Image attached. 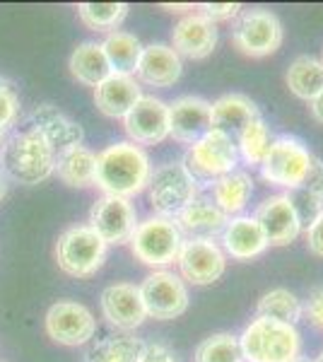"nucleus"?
<instances>
[{
  "label": "nucleus",
  "mask_w": 323,
  "mask_h": 362,
  "mask_svg": "<svg viewBox=\"0 0 323 362\" xmlns=\"http://www.w3.org/2000/svg\"><path fill=\"white\" fill-rule=\"evenodd\" d=\"M102 49H104V56H107V61L111 66V73L135 75L145 46L140 44V39L135 37V34L116 29V32L107 34V39L102 42Z\"/></svg>",
  "instance_id": "cd10ccee"
},
{
  "label": "nucleus",
  "mask_w": 323,
  "mask_h": 362,
  "mask_svg": "<svg viewBox=\"0 0 323 362\" xmlns=\"http://www.w3.org/2000/svg\"><path fill=\"white\" fill-rule=\"evenodd\" d=\"M90 227L109 244H128L138 227V210L128 198L102 196L90 210Z\"/></svg>",
  "instance_id": "ddd939ff"
},
{
  "label": "nucleus",
  "mask_w": 323,
  "mask_h": 362,
  "mask_svg": "<svg viewBox=\"0 0 323 362\" xmlns=\"http://www.w3.org/2000/svg\"><path fill=\"white\" fill-rule=\"evenodd\" d=\"M109 244L90 225H73L58 237L56 264L73 278H92L104 266Z\"/></svg>",
  "instance_id": "39448f33"
},
{
  "label": "nucleus",
  "mask_w": 323,
  "mask_h": 362,
  "mask_svg": "<svg viewBox=\"0 0 323 362\" xmlns=\"http://www.w3.org/2000/svg\"><path fill=\"white\" fill-rule=\"evenodd\" d=\"M150 206L157 215L174 218L179 210L198 198V184L181 162H167V165L152 169L148 181Z\"/></svg>",
  "instance_id": "0eeeda50"
},
{
  "label": "nucleus",
  "mask_w": 323,
  "mask_h": 362,
  "mask_svg": "<svg viewBox=\"0 0 323 362\" xmlns=\"http://www.w3.org/2000/svg\"><path fill=\"white\" fill-rule=\"evenodd\" d=\"M232 44L239 54L251 58L270 56L283 44V22L270 10H244L232 29Z\"/></svg>",
  "instance_id": "6e6552de"
},
{
  "label": "nucleus",
  "mask_w": 323,
  "mask_h": 362,
  "mask_svg": "<svg viewBox=\"0 0 323 362\" xmlns=\"http://www.w3.org/2000/svg\"><path fill=\"white\" fill-rule=\"evenodd\" d=\"M145 343L133 334H116L87 350V362H140Z\"/></svg>",
  "instance_id": "c756f323"
},
{
  "label": "nucleus",
  "mask_w": 323,
  "mask_h": 362,
  "mask_svg": "<svg viewBox=\"0 0 323 362\" xmlns=\"http://www.w3.org/2000/svg\"><path fill=\"white\" fill-rule=\"evenodd\" d=\"M29 128L37 131L46 143L58 153H66L70 148H78L85 140V131L82 126L75 124L70 116L58 112L54 104H41L29 116Z\"/></svg>",
  "instance_id": "6ab92c4d"
},
{
  "label": "nucleus",
  "mask_w": 323,
  "mask_h": 362,
  "mask_svg": "<svg viewBox=\"0 0 323 362\" xmlns=\"http://www.w3.org/2000/svg\"><path fill=\"white\" fill-rule=\"evenodd\" d=\"M172 220L181 230V235H189V239H213L217 235H222L229 218L213 201L196 198L184 210H179Z\"/></svg>",
  "instance_id": "5701e85b"
},
{
  "label": "nucleus",
  "mask_w": 323,
  "mask_h": 362,
  "mask_svg": "<svg viewBox=\"0 0 323 362\" xmlns=\"http://www.w3.org/2000/svg\"><path fill=\"white\" fill-rule=\"evenodd\" d=\"M258 107L251 102V97L232 92L222 95L213 102V131L227 133L229 138H237L254 119H258Z\"/></svg>",
  "instance_id": "b1692460"
},
{
  "label": "nucleus",
  "mask_w": 323,
  "mask_h": 362,
  "mask_svg": "<svg viewBox=\"0 0 323 362\" xmlns=\"http://www.w3.org/2000/svg\"><path fill=\"white\" fill-rule=\"evenodd\" d=\"M198 13L208 17L210 22H227L242 15V5L239 3H201L196 5Z\"/></svg>",
  "instance_id": "e433bc0d"
},
{
  "label": "nucleus",
  "mask_w": 323,
  "mask_h": 362,
  "mask_svg": "<svg viewBox=\"0 0 323 362\" xmlns=\"http://www.w3.org/2000/svg\"><path fill=\"white\" fill-rule=\"evenodd\" d=\"M287 198H290L292 208H295L302 230L314 225L316 220H319V215L323 213V198L309 194V191H304V189H292L290 194H287Z\"/></svg>",
  "instance_id": "f704fd0d"
},
{
  "label": "nucleus",
  "mask_w": 323,
  "mask_h": 362,
  "mask_svg": "<svg viewBox=\"0 0 323 362\" xmlns=\"http://www.w3.org/2000/svg\"><path fill=\"white\" fill-rule=\"evenodd\" d=\"M254 218L258 220L263 235L268 239V247H287L302 235V225H299L297 213L287 194H275L266 198L256 208Z\"/></svg>",
  "instance_id": "f3484780"
},
{
  "label": "nucleus",
  "mask_w": 323,
  "mask_h": 362,
  "mask_svg": "<svg viewBox=\"0 0 323 362\" xmlns=\"http://www.w3.org/2000/svg\"><path fill=\"white\" fill-rule=\"evenodd\" d=\"M152 177L150 157L140 145L121 140L97 153V186L104 196H119L131 201L148 189Z\"/></svg>",
  "instance_id": "f257e3e1"
},
{
  "label": "nucleus",
  "mask_w": 323,
  "mask_h": 362,
  "mask_svg": "<svg viewBox=\"0 0 323 362\" xmlns=\"http://www.w3.org/2000/svg\"><path fill=\"white\" fill-rule=\"evenodd\" d=\"M176 266H179V276L184 283L203 288L225 276L227 254L213 239H184Z\"/></svg>",
  "instance_id": "9b49d317"
},
{
  "label": "nucleus",
  "mask_w": 323,
  "mask_h": 362,
  "mask_svg": "<svg viewBox=\"0 0 323 362\" xmlns=\"http://www.w3.org/2000/svg\"><path fill=\"white\" fill-rule=\"evenodd\" d=\"M193 362H244L239 336L232 334H213L198 343Z\"/></svg>",
  "instance_id": "72a5a7b5"
},
{
  "label": "nucleus",
  "mask_w": 323,
  "mask_h": 362,
  "mask_svg": "<svg viewBox=\"0 0 323 362\" xmlns=\"http://www.w3.org/2000/svg\"><path fill=\"white\" fill-rule=\"evenodd\" d=\"M309 104H311V116H314V121L323 126V92L314 99V102H309Z\"/></svg>",
  "instance_id": "79ce46f5"
},
{
  "label": "nucleus",
  "mask_w": 323,
  "mask_h": 362,
  "mask_svg": "<svg viewBox=\"0 0 323 362\" xmlns=\"http://www.w3.org/2000/svg\"><path fill=\"white\" fill-rule=\"evenodd\" d=\"M5 194H8V184H5V179L0 177V201L5 198Z\"/></svg>",
  "instance_id": "c03bdc74"
},
{
  "label": "nucleus",
  "mask_w": 323,
  "mask_h": 362,
  "mask_svg": "<svg viewBox=\"0 0 323 362\" xmlns=\"http://www.w3.org/2000/svg\"><path fill=\"white\" fill-rule=\"evenodd\" d=\"M138 288L150 319L172 321L189 309V288L181 276L167 271V268L150 273Z\"/></svg>",
  "instance_id": "9d476101"
},
{
  "label": "nucleus",
  "mask_w": 323,
  "mask_h": 362,
  "mask_svg": "<svg viewBox=\"0 0 323 362\" xmlns=\"http://www.w3.org/2000/svg\"><path fill=\"white\" fill-rule=\"evenodd\" d=\"M311 160H314V155L297 138H275L261 165V174L268 184L285 186V189L292 191L302 186L311 167Z\"/></svg>",
  "instance_id": "1a4fd4ad"
},
{
  "label": "nucleus",
  "mask_w": 323,
  "mask_h": 362,
  "mask_svg": "<svg viewBox=\"0 0 323 362\" xmlns=\"http://www.w3.org/2000/svg\"><path fill=\"white\" fill-rule=\"evenodd\" d=\"M295 362H311V360H307V358H297Z\"/></svg>",
  "instance_id": "a18cd8bd"
},
{
  "label": "nucleus",
  "mask_w": 323,
  "mask_h": 362,
  "mask_svg": "<svg viewBox=\"0 0 323 362\" xmlns=\"http://www.w3.org/2000/svg\"><path fill=\"white\" fill-rule=\"evenodd\" d=\"M140 97H143V90L135 75L111 73L95 90L97 109L109 119H126V114L140 102Z\"/></svg>",
  "instance_id": "4be33fe9"
},
{
  "label": "nucleus",
  "mask_w": 323,
  "mask_h": 362,
  "mask_svg": "<svg viewBox=\"0 0 323 362\" xmlns=\"http://www.w3.org/2000/svg\"><path fill=\"white\" fill-rule=\"evenodd\" d=\"M140 362H174V355L164 343H145Z\"/></svg>",
  "instance_id": "a19ab883"
},
{
  "label": "nucleus",
  "mask_w": 323,
  "mask_h": 362,
  "mask_svg": "<svg viewBox=\"0 0 323 362\" xmlns=\"http://www.w3.org/2000/svg\"><path fill=\"white\" fill-rule=\"evenodd\" d=\"M299 189H304V191H309V194L323 198V160H319V157H314V160H311V167H309L307 177H304Z\"/></svg>",
  "instance_id": "4c0bfd02"
},
{
  "label": "nucleus",
  "mask_w": 323,
  "mask_h": 362,
  "mask_svg": "<svg viewBox=\"0 0 323 362\" xmlns=\"http://www.w3.org/2000/svg\"><path fill=\"white\" fill-rule=\"evenodd\" d=\"M256 317H266L275 321H285V324L295 326L299 319L304 317V305L302 300L290 293L287 288H275L261 295L256 305Z\"/></svg>",
  "instance_id": "7c9ffc66"
},
{
  "label": "nucleus",
  "mask_w": 323,
  "mask_h": 362,
  "mask_svg": "<svg viewBox=\"0 0 323 362\" xmlns=\"http://www.w3.org/2000/svg\"><path fill=\"white\" fill-rule=\"evenodd\" d=\"M56 150L37 131H17L0 143V167L10 179L37 186L56 174Z\"/></svg>",
  "instance_id": "f03ea898"
},
{
  "label": "nucleus",
  "mask_w": 323,
  "mask_h": 362,
  "mask_svg": "<svg viewBox=\"0 0 323 362\" xmlns=\"http://www.w3.org/2000/svg\"><path fill=\"white\" fill-rule=\"evenodd\" d=\"M210 186H213V203L227 218L242 215L244 208L249 206L251 196H254V179L246 172H239V169L220 177Z\"/></svg>",
  "instance_id": "a878e982"
},
{
  "label": "nucleus",
  "mask_w": 323,
  "mask_h": 362,
  "mask_svg": "<svg viewBox=\"0 0 323 362\" xmlns=\"http://www.w3.org/2000/svg\"><path fill=\"white\" fill-rule=\"evenodd\" d=\"M304 314H307L316 329H323V285L309 293V300L304 302Z\"/></svg>",
  "instance_id": "58836bf2"
},
{
  "label": "nucleus",
  "mask_w": 323,
  "mask_h": 362,
  "mask_svg": "<svg viewBox=\"0 0 323 362\" xmlns=\"http://www.w3.org/2000/svg\"><path fill=\"white\" fill-rule=\"evenodd\" d=\"M17 116H20V97H17L15 87L5 78H0V143L8 136V131L15 126Z\"/></svg>",
  "instance_id": "c9c22d12"
},
{
  "label": "nucleus",
  "mask_w": 323,
  "mask_h": 362,
  "mask_svg": "<svg viewBox=\"0 0 323 362\" xmlns=\"http://www.w3.org/2000/svg\"><path fill=\"white\" fill-rule=\"evenodd\" d=\"M316 362H323V353L319 355V360H316Z\"/></svg>",
  "instance_id": "49530a36"
},
{
  "label": "nucleus",
  "mask_w": 323,
  "mask_h": 362,
  "mask_svg": "<svg viewBox=\"0 0 323 362\" xmlns=\"http://www.w3.org/2000/svg\"><path fill=\"white\" fill-rule=\"evenodd\" d=\"M239 150L234 138H229L227 133L210 131L205 133L201 140H196L189 145L184 155V165L189 169V174L196 179V184H213L225 174L237 169Z\"/></svg>",
  "instance_id": "423d86ee"
},
{
  "label": "nucleus",
  "mask_w": 323,
  "mask_h": 362,
  "mask_svg": "<svg viewBox=\"0 0 323 362\" xmlns=\"http://www.w3.org/2000/svg\"><path fill=\"white\" fill-rule=\"evenodd\" d=\"M213 131V102L196 95H184L169 104V138L193 145Z\"/></svg>",
  "instance_id": "2eb2a0df"
},
{
  "label": "nucleus",
  "mask_w": 323,
  "mask_h": 362,
  "mask_svg": "<svg viewBox=\"0 0 323 362\" xmlns=\"http://www.w3.org/2000/svg\"><path fill=\"white\" fill-rule=\"evenodd\" d=\"M285 83L290 92L304 102H314L323 92V61L314 56H299L287 68Z\"/></svg>",
  "instance_id": "c85d7f7f"
},
{
  "label": "nucleus",
  "mask_w": 323,
  "mask_h": 362,
  "mask_svg": "<svg viewBox=\"0 0 323 362\" xmlns=\"http://www.w3.org/2000/svg\"><path fill=\"white\" fill-rule=\"evenodd\" d=\"M268 249V239L254 215L229 218L222 230V251L234 261H251Z\"/></svg>",
  "instance_id": "aec40b11"
},
{
  "label": "nucleus",
  "mask_w": 323,
  "mask_h": 362,
  "mask_svg": "<svg viewBox=\"0 0 323 362\" xmlns=\"http://www.w3.org/2000/svg\"><path fill=\"white\" fill-rule=\"evenodd\" d=\"M244 362H295L302 358V338L297 326L256 317L239 336Z\"/></svg>",
  "instance_id": "7ed1b4c3"
},
{
  "label": "nucleus",
  "mask_w": 323,
  "mask_h": 362,
  "mask_svg": "<svg viewBox=\"0 0 323 362\" xmlns=\"http://www.w3.org/2000/svg\"><path fill=\"white\" fill-rule=\"evenodd\" d=\"M99 305H102L104 319L119 331H123V334H131L148 319L140 288L133 283H114L109 288H104Z\"/></svg>",
  "instance_id": "dca6fc26"
},
{
  "label": "nucleus",
  "mask_w": 323,
  "mask_h": 362,
  "mask_svg": "<svg viewBox=\"0 0 323 362\" xmlns=\"http://www.w3.org/2000/svg\"><path fill=\"white\" fill-rule=\"evenodd\" d=\"M184 73L181 56L169 44H150L143 49L135 80L150 87H172Z\"/></svg>",
  "instance_id": "412c9836"
},
{
  "label": "nucleus",
  "mask_w": 323,
  "mask_h": 362,
  "mask_svg": "<svg viewBox=\"0 0 323 362\" xmlns=\"http://www.w3.org/2000/svg\"><path fill=\"white\" fill-rule=\"evenodd\" d=\"M162 10H167V13H189V10H196V5H179V3H162L160 5Z\"/></svg>",
  "instance_id": "37998d69"
},
{
  "label": "nucleus",
  "mask_w": 323,
  "mask_h": 362,
  "mask_svg": "<svg viewBox=\"0 0 323 362\" xmlns=\"http://www.w3.org/2000/svg\"><path fill=\"white\" fill-rule=\"evenodd\" d=\"M128 244H131V254L140 264L162 271L164 266L176 264L179 251L184 247V235L172 218L152 215V218L138 223Z\"/></svg>",
  "instance_id": "20e7f679"
},
{
  "label": "nucleus",
  "mask_w": 323,
  "mask_h": 362,
  "mask_svg": "<svg viewBox=\"0 0 323 362\" xmlns=\"http://www.w3.org/2000/svg\"><path fill=\"white\" fill-rule=\"evenodd\" d=\"M126 136L135 145H157L169 138V104L160 97L143 95L123 119Z\"/></svg>",
  "instance_id": "4468645a"
},
{
  "label": "nucleus",
  "mask_w": 323,
  "mask_h": 362,
  "mask_svg": "<svg viewBox=\"0 0 323 362\" xmlns=\"http://www.w3.org/2000/svg\"><path fill=\"white\" fill-rule=\"evenodd\" d=\"M234 143H237L239 155H242L249 165L261 167L263 160H266V155H268V150H270V145H273V138H270L266 121L258 116V119L251 121V124L246 126L237 138H234Z\"/></svg>",
  "instance_id": "473e14b6"
},
{
  "label": "nucleus",
  "mask_w": 323,
  "mask_h": 362,
  "mask_svg": "<svg viewBox=\"0 0 323 362\" xmlns=\"http://www.w3.org/2000/svg\"><path fill=\"white\" fill-rule=\"evenodd\" d=\"M44 326L51 341L61 343V346H68V348H78L95 338L97 319H95V314L85 305H80V302L63 300L49 307Z\"/></svg>",
  "instance_id": "f8f14e48"
},
{
  "label": "nucleus",
  "mask_w": 323,
  "mask_h": 362,
  "mask_svg": "<svg viewBox=\"0 0 323 362\" xmlns=\"http://www.w3.org/2000/svg\"><path fill=\"white\" fill-rule=\"evenodd\" d=\"M304 237H307V247L311 254L323 259V213L319 215V220L314 225H309L304 230Z\"/></svg>",
  "instance_id": "ea45409f"
},
{
  "label": "nucleus",
  "mask_w": 323,
  "mask_h": 362,
  "mask_svg": "<svg viewBox=\"0 0 323 362\" xmlns=\"http://www.w3.org/2000/svg\"><path fill=\"white\" fill-rule=\"evenodd\" d=\"M56 174L70 189L97 186V153L85 145L70 148L56 157Z\"/></svg>",
  "instance_id": "393cba45"
},
{
  "label": "nucleus",
  "mask_w": 323,
  "mask_h": 362,
  "mask_svg": "<svg viewBox=\"0 0 323 362\" xmlns=\"http://www.w3.org/2000/svg\"><path fill=\"white\" fill-rule=\"evenodd\" d=\"M217 46V27L201 13H189L176 22L172 32V49L179 56L201 61L208 58Z\"/></svg>",
  "instance_id": "a211bd4d"
},
{
  "label": "nucleus",
  "mask_w": 323,
  "mask_h": 362,
  "mask_svg": "<svg viewBox=\"0 0 323 362\" xmlns=\"http://www.w3.org/2000/svg\"><path fill=\"white\" fill-rule=\"evenodd\" d=\"M126 3H80L78 17L80 22L92 32H116L121 22L128 17Z\"/></svg>",
  "instance_id": "2f4dec72"
},
{
  "label": "nucleus",
  "mask_w": 323,
  "mask_h": 362,
  "mask_svg": "<svg viewBox=\"0 0 323 362\" xmlns=\"http://www.w3.org/2000/svg\"><path fill=\"white\" fill-rule=\"evenodd\" d=\"M68 68H70V75H73L80 85L95 87V90L111 75V66H109L107 56H104V49H102V44H97V42H82L78 49L73 51V56H70Z\"/></svg>",
  "instance_id": "bb28decb"
}]
</instances>
